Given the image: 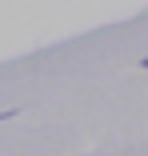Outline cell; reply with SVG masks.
I'll return each mask as SVG.
<instances>
[{
  "label": "cell",
  "instance_id": "obj_1",
  "mask_svg": "<svg viewBox=\"0 0 148 156\" xmlns=\"http://www.w3.org/2000/svg\"><path fill=\"white\" fill-rule=\"evenodd\" d=\"M140 64H144V68H148V56H144V60H140Z\"/></svg>",
  "mask_w": 148,
  "mask_h": 156
}]
</instances>
